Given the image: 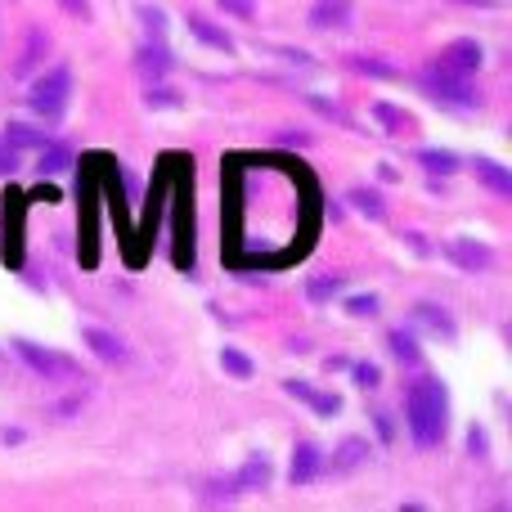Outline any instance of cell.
Masks as SVG:
<instances>
[{"label":"cell","mask_w":512,"mask_h":512,"mask_svg":"<svg viewBox=\"0 0 512 512\" xmlns=\"http://www.w3.org/2000/svg\"><path fill=\"white\" fill-rule=\"evenodd\" d=\"M405 423H409V432H414L418 445H436L445 436V427H450V396H445V387L436 378H423L409 387Z\"/></svg>","instance_id":"6da1fadb"},{"label":"cell","mask_w":512,"mask_h":512,"mask_svg":"<svg viewBox=\"0 0 512 512\" xmlns=\"http://www.w3.org/2000/svg\"><path fill=\"white\" fill-rule=\"evenodd\" d=\"M68 95H72V72L68 68H50L41 81L32 86L27 104H32L36 117H59L68 108Z\"/></svg>","instance_id":"7a4b0ae2"},{"label":"cell","mask_w":512,"mask_h":512,"mask_svg":"<svg viewBox=\"0 0 512 512\" xmlns=\"http://www.w3.org/2000/svg\"><path fill=\"white\" fill-rule=\"evenodd\" d=\"M427 90H432V99H441V104H454V108H477L481 95H472L468 77H459V72L441 68V63H432V68L423 72Z\"/></svg>","instance_id":"3957f363"},{"label":"cell","mask_w":512,"mask_h":512,"mask_svg":"<svg viewBox=\"0 0 512 512\" xmlns=\"http://www.w3.org/2000/svg\"><path fill=\"white\" fill-rule=\"evenodd\" d=\"M14 351L23 355V364L27 369H36L45 382L50 378H77V360H68V355H59V351H50V346H36V342H27V337H18L14 342Z\"/></svg>","instance_id":"277c9868"},{"label":"cell","mask_w":512,"mask_h":512,"mask_svg":"<svg viewBox=\"0 0 512 512\" xmlns=\"http://www.w3.org/2000/svg\"><path fill=\"white\" fill-rule=\"evenodd\" d=\"M481 59H486V50H481L477 41H468V36H463V41H450L441 50V68H450V72H459V77H472V72L481 68Z\"/></svg>","instance_id":"5b68a950"},{"label":"cell","mask_w":512,"mask_h":512,"mask_svg":"<svg viewBox=\"0 0 512 512\" xmlns=\"http://www.w3.org/2000/svg\"><path fill=\"white\" fill-rule=\"evenodd\" d=\"M283 391L288 396H297V400H306L315 414H324V418H333V414H342V396H333V391H315V387H306V382H283Z\"/></svg>","instance_id":"8992f818"},{"label":"cell","mask_w":512,"mask_h":512,"mask_svg":"<svg viewBox=\"0 0 512 512\" xmlns=\"http://www.w3.org/2000/svg\"><path fill=\"white\" fill-rule=\"evenodd\" d=\"M445 252H450L454 261H459L463 270H472V274L486 270V265L495 261V252H490L486 243H477V239H450V243H445Z\"/></svg>","instance_id":"52a82bcc"},{"label":"cell","mask_w":512,"mask_h":512,"mask_svg":"<svg viewBox=\"0 0 512 512\" xmlns=\"http://www.w3.org/2000/svg\"><path fill=\"white\" fill-rule=\"evenodd\" d=\"M81 337H86V346L99 355V360H108V364H122L126 360V346H122V337H113L108 328H81Z\"/></svg>","instance_id":"ba28073f"},{"label":"cell","mask_w":512,"mask_h":512,"mask_svg":"<svg viewBox=\"0 0 512 512\" xmlns=\"http://www.w3.org/2000/svg\"><path fill=\"white\" fill-rule=\"evenodd\" d=\"M319 472V450L310 441H301L297 450H292V468H288V477H292V486H306L310 477Z\"/></svg>","instance_id":"9c48e42d"},{"label":"cell","mask_w":512,"mask_h":512,"mask_svg":"<svg viewBox=\"0 0 512 512\" xmlns=\"http://www.w3.org/2000/svg\"><path fill=\"white\" fill-rule=\"evenodd\" d=\"M472 171H477L481 180H486L495 194H504V198H512V171L504 167V162H495V158H477L472 162Z\"/></svg>","instance_id":"30bf717a"},{"label":"cell","mask_w":512,"mask_h":512,"mask_svg":"<svg viewBox=\"0 0 512 512\" xmlns=\"http://www.w3.org/2000/svg\"><path fill=\"white\" fill-rule=\"evenodd\" d=\"M189 32H194L203 45H212V50H221V54H230V50H234V36L225 32V27H216V23H207V18H198V14L189 18Z\"/></svg>","instance_id":"8fae6325"},{"label":"cell","mask_w":512,"mask_h":512,"mask_svg":"<svg viewBox=\"0 0 512 512\" xmlns=\"http://www.w3.org/2000/svg\"><path fill=\"white\" fill-rule=\"evenodd\" d=\"M414 319H418V324H423V328H432L436 337H445V342H450V337H454V319L445 315L441 306H432V301H423V306H414Z\"/></svg>","instance_id":"7c38bea8"},{"label":"cell","mask_w":512,"mask_h":512,"mask_svg":"<svg viewBox=\"0 0 512 512\" xmlns=\"http://www.w3.org/2000/svg\"><path fill=\"white\" fill-rule=\"evenodd\" d=\"M135 63H140L144 77H162V72L171 68V54H167V45L162 41H153V45H144V50L135 54Z\"/></svg>","instance_id":"4fadbf2b"},{"label":"cell","mask_w":512,"mask_h":512,"mask_svg":"<svg viewBox=\"0 0 512 512\" xmlns=\"http://www.w3.org/2000/svg\"><path fill=\"white\" fill-rule=\"evenodd\" d=\"M270 472H274L270 459H265V454H252L248 468L234 477V490H256V486H265V481H270Z\"/></svg>","instance_id":"5bb4252c"},{"label":"cell","mask_w":512,"mask_h":512,"mask_svg":"<svg viewBox=\"0 0 512 512\" xmlns=\"http://www.w3.org/2000/svg\"><path fill=\"white\" fill-rule=\"evenodd\" d=\"M373 117H378V122L387 126L391 135H405V131H414V117H409L405 108H396V104H373Z\"/></svg>","instance_id":"9a60e30c"},{"label":"cell","mask_w":512,"mask_h":512,"mask_svg":"<svg viewBox=\"0 0 512 512\" xmlns=\"http://www.w3.org/2000/svg\"><path fill=\"white\" fill-rule=\"evenodd\" d=\"M50 50V36L41 32V27H32V36H27V50H23V59H18V68L14 72H32L36 63H41V54Z\"/></svg>","instance_id":"2e32d148"},{"label":"cell","mask_w":512,"mask_h":512,"mask_svg":"<svg viewBox=\"0 0 512 512\" xmlns=\"http://www.w3.org/2000/svg\"><path fill=\"white\" fill-rule=\"evenodd\" d=\"M418 162H423L432 176H450V171H459V158H454L450 149H423L418 153Z\"/></svg>","instance_id":"e0dca14e"},{"label":"cell","mask_w":512,"mask_h":512,"mask_svg":"<svg viewBox=\"0 0 512 512\" xmlns=\"http://www.w3.org/2000/svg\"><path fill=\"white\" fill-rule=\"evenodd\" d=\"M351 207L360 216H369V221H382V216H387V207H382V194H373V189H351Z\"/></svg>","instance_id":"ac0fdd59"},{"label":"cell","mask_w":512,"mask_h":512,"mask_svg":"<svg viewBox=\"0 0 512 512\" xmlns=\"http://www.w3.org/2000/svg\"><path fill=\"white\" fill-rule=\"evenodd\" d=\"M346 0H324V5H315V14H310V23L315 27H342L346 23Z\"/></svg>","instance_id":"d6986e66"},{"label":"cell","mask_w":512,"mask_h":512,"mask_svg":"<svg viewBox=\"0 0 512 512\" xmlns=\"http://www.w3.org/2000/svg\"><path fill=\"white\" fill-rule=\"evenodd\" d=\"M5 144H9V149H41V144H45V131H32V126L14 122V126L5 131Z\"/></svg>","instance_id":"ffe728a7"},{"label":"cell","mask_w":512,"mask_h":512,"mask_svg":"<svg viewBox=\"0 0 512 512\" xmlns=\"http://www.w3.org/2000/svg\"><path fill=\"white\" fill-rule=\"evenodd\" d=\"M387 346H391V355H396L400 364H418V342H414V333L396 328V333L387 337Z\"/></svg>","instance_id":"44dd1931"},{"label":"cell","mask_w":512,"mask_h":512,"mask_svg":"<svg viewBox=\"0 0 512 512\" xmlns=\"http://www.w3.org/2000/svg\"><path fill=\"white\" fill-rule=\"evenodd\" d=\"M68 149H63V144H50L45 140L41 144V171H50V176H59V171H68Z\"/></svg>","instance_id":"7402d4cb"},{"label":"cell","mask_w":512,"mask_h":512,"mask_svg":"<svg viewBox=\"0 0 512 512\" xmlns=\"http://www.w3.org/2000/svg\"><path fill=\"white\" fill-rule=\"evenodd\" d=\"M221 369L234 373V378H252V360L243 351H234V346H225L221 351Z\"/></svg>","instance_id":"603a6c76"},{"label":"cell","mask_w":512,"mask_h":512,"mask_svg":"<svg viewBox=\"0 0 512 512\" xmlns=\"http://www.w3.org/2000/svg\"><path fill=\"white\" fill-rule=\"evenodd\" d=\"M364 454H369V445H364V441H355V436H351V441H346V445H342V450H337L333 468H337V472L355 468V463H360V459H364Z\"/></svg>","instance_id":"cb8c5ba5"},{"label":"cell","mask_w":512,"mask_h":512,"mask_svg":"<svg viewBox=\"0 0 512 512\" xmlns=\"http://www.w3.org/2000/svg\"><path fill=\"white\" fill-rule=\"evenodd\" d=\"M140 18H144V27H149L153 41H167V18H162V9L144 5V9H140Z\"/></svg>","instance_id":"d4e9b609"},{"label":"cell","mask_w":512,"mask_h":512,"mask_svg":"<svg viewBox=\"0 0 512 512\" xmlns=\"http://www.w3.org/2000/svg\"><path fill=\"white\" fill-rule=\"evenodd\" d=\"M346 310H351L355 319H369V315H378V297H373V292H360V297L346 301Z\"/></svg>","instance_id":"484cf974"},{"label":"cell","mask_w":512,"mask_h":512,"mask_svg":"<svg viewBox=\"0 0 512 512\" xmlns=\"http://www.w3.org/2000/svg\"><path fill=\"white\" fill-rule=\"evenodd\" d=\"M378 382H382V369H378V364H355V387L373 391Z\"/></svg>","instance_id":"4316f807"},{"label":"cell","mask_w":512,"mask_h":512,"mask_svg":"<svg viewBox=\"0 0 512 512\" xmlns=\"http://www.w3.org/2000/svg\"><path fill=\"white\" fill-rule=\"evenodd\" d=\"M337 288H342V279H337V274H333V279H315L306 292H310V301H328Z\"/></svg>","instance_id":"83f0119b"},{"label":"cell","mask_w":512,"mask_h":512,"mask_svg":"<svg viewBox=\"0 0 512 512\" xmlns=\"http://www.w3.org/2000/svg\"><path fill=\"white\" fill-rule=\"evenodd\" d=\"M310 108H319V113H324V117H333V122L351 126V117H346L342 108H337V104H328V99H319V95H310Z\"/></svg>","instance_id":"f1b7e54d"},{"label":"cell","mask_w":512,"mask_h":512,"mask_svg":"<svg viewBox=\"0 0 512 512\" xmlns=\"http://www.w3.org/2000/svg\"><path fill=\"white\" fill-rule=\"evenodd\" d=\"M355 68L373 72V77H396V68H387V63H378V59H355Z\"/></svg>","instance_id":"f546056e"},{"label":"cell","mask_w":512,"mask_h":512,"mask_svg":"<svg viewBox=\"0 0 512 512\" xmlns=\"http://www.w3.org/2000/svg\"><path fill=\"white\" fill-rule=\"evenodd\" d=\"M221 9H230V14H239V18H252V0H221Z\"/></svg>","instance_id":"4dcf8cb0"},{"label":"cell","mask_w":512,"mask_h":512,"mask_svg":"<svg viewBox=\"0 0 512 512\" xmlns=\"http://www.w3.org/2000/svg\"><path fill=\"white\" fill-rule=\"evenodd\" d=\"M149 104L153 108H171L176 104V95H171V90H149Z\"/></svg>","instance_id":"1f68e13d"},{"label":"cell","mask_w":512,"mask_h":512,"mask_svg":"<svg viewBox=\"0 0 512 512\" xmlns=\"http://www.w3.org/2000/svg\"><path fill=\"white\" fill-rule=\"evenodd\" d=\"M59 5L68 9V14H77V18H86V14H90V5H86V0H59Z\"/></svg>","instance_id":"d6a6232c"},{"label":"cell","mask_w":512,"mask_h":512,"mask_svg":"<svg viewBox=\"0 0 512 512\" xmlns=\"http://www.w3.org/2000/svg\"><path fill=\"white\" fill-rule=\"evenodd\" d=\"M468 445H472V450H477V454H481V450H486V436H481V432H477V427H472V436H468Z\"/></svg>","instance_id":"836d02e7"},{"label":"cell","mask_w":512,"mask_h":512,"mask_svg":"<svg viewBox=\"0 0 512 512\" xmlns=\"http://www.w3.org/2000/svg\"><path fill=\"white\" fill-rule=\"evenodd\" d=\"M5 171H14V149H9V158H0V176H5Z\"/></svg>","instance_id":"e575fe53"},{"label":"cell","mask_w":512,"mask_h":512,"mask_svg":"<svg viewBox=\"0 0 512 512\" xmlns=\"http://www.w3.org/2000/svg\"><path fill=\"white\" fill-rule=\"evenodd\" d=\"M468 5H490V0H468Z\"/></svg>","instance_id":"d590c367"}]
</instances>
